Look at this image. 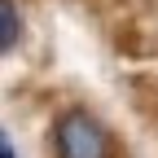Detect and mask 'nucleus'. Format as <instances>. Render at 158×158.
Here are the masks:
<instances>
[{
    "mask_svg": "<svg viewBox=\"0 0 158 158\" xmlns=\"http://www.w3.org/2000/svg\"><path fill=\"white\" fill-rule=\"evenodd\" d=\"M18 40H22V13H18L13 0H0V57L13 53Z\"/></svg>",
    "mask_w": 158,
    "mask_h": 158,
    "instance_id": "obj_2",
    "label": "nucleus"
},
{
    "mask_svg": "<svg viewBox=\"0 0 158 158\" xmlns=\"http://www.w3.org/2000/svg\"><path fill=\"white\" fill-rule=\"evenodd\" d=\"M53 158H114V136L88 110H62L53 123Z\"/></svg>",
    "mask_w": 158,
    "mask_h": 158,
    "instance_id": "obj_1",
    "label": "nucleus"
}]
</instances>
